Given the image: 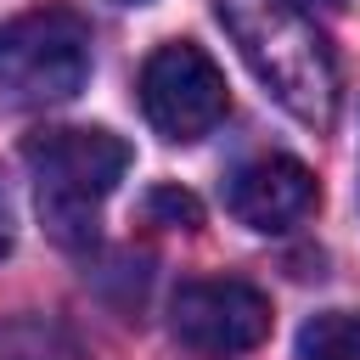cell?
Returning <instances> with one entry per match:
<instances>
[{
	"label": "cell",
	"mask_w": 360,
	"mask_h": 360,
	"mask_svg": "<svg viewBox=\"0 0 360 360\" xmlns=\"http://www.w3.org/2000/svg\"><path fill=\"white\" fill-rule=\"evenodd\" d=\"M253 79L298 118L326 129L338 112V62L298 0H214Z\"/></svg>",
	"instance_id": "obj_1"
},
{
	"label": "cell",
	"mask_w": 360,
	"mask_h": 360,
	"mask_svg": "<svg viewBox=\"0 0 360 360\" xmlns=\"http://www.w3.org/2000/svg\"><path fill=\"white\" fill-rule=\"evenodd\" d=\"M22 158L34 169V202L45 231L62 248H90L101 202L118 191L129 169V141L96 124H62V129H39L22 146Z\"/></svg>",
	"instance_id": "obj_2"
},
{
	"label": "cell",
	"mask_w": 360,
	"mask_h": 360,
	"mask_svg": "<svg viewBox=\"0 0 360 360\" xmlns=\"http://www.w3.org/2000/svg\"><path fill=\"white\" fill-rule=\"evenodd\" d=\"M90 79V34L73 11H28L0 22V101L56 107Z\"/></svg>",
	"instance_id": "obj_3"
},
{
	"label": "cell",
	"mask_w": 360,
	"mask_h": 360,
	"mask_svg": "<svg viewBox=\"0 0 360 360\" xmlns=\"http://www.w3.org/2000/svg\"><path fill=\"white\" fill-rule=\"evenodd\" d=\"M225 73L191 39H169L141 68V112L163 141H197L225 118Z\"/></svg>",
	"instance_id": "obj_4"
},
{
	"label": "cell",
	"mask_w": 360,
	"mask_h": 360,
	"mask_svg": "<svg viewBox=\"0 0 360 360\" xmlns=\"http://www.w3.org/2000/svg\"><path fill=\"white\" fill-rule=\"evenodd\" d=\"M270 298L253 287V281H236V276H214V281H186L174 298H169V326L186 349L197 354H248L270 338Z\"/></svg>",
	"instance_id": "obj_5"
},
{
	"label": "cell",
	"mask_w": 360,
	"mask_h": 360,
	"mask_svg": "<svg viewBox=\"0 0 360 360\" xmlns=\"http://www.w3.org/2000/svg\"><path fill=\"white\" fill-rule=\"evenodd\" d=\"M225 208L248 231H287L315 208V174H309V163H298L287 152L253 158L225 180Z\"/></svg>",
	"instance_id": "obj_6"
},
{
	"label": "cell",
	"mask_w": 360,
	"mask_h": 360,
	"mask_svg": "<svg viewBox=\"0 0 360 360\" xmlns=\"http://www.w3.org/2000/svg\"><path fill=\"white\" fill-rule=\"evenodd\" d=\"M298 360H360V315L321 309L298 326Z\"/></svg>",
	"instance_id": "obj_7"
},
{
	"label": "cell",
	"mask_w": 360,
	"mask_h": 360,
	"mask_svg": "<svg viewBox=\"0 0 360 360\" xmlns=\"http://www.w3.org/2000/svg\"><path fill=\"white\" fill-rule=\"evenodd\" d=\"M146 214H152V219H169V225H186V231L202 219L197 197H191V191H174V186H158V191L146 197Z\"/></svg>",
	"instance_id": "obj_8"
},
{
	"label": "cell",
	"mask_w": 360,
	"mask_h": 360,
	"mask_svg": "<svg viewBox=\"0 0 360 360\" xmlns=\"http://www.w3.org/2000/svg\"><path fill=\"white\" fill-rule=\"evenodd\" d=\"M11 242H17V225H11V197H6V186H0V259L11 253Z\"/></svg>",
	"instance_id": "obj_9"
},
{
	"label": "cell",
	"mask_w": 360,
	"mask_h": 360,
	"mask_svg": "<svg viewBox=\"0 0 360 360\" xmlns=\"http://www.w3.org/2000/svg\"><path fill=\"white\" fill-rule=\"evenodd\" d=\"M298 6H304V11H338L343 0H298Z\"/></svg>",
	"instance_id": "obj_10"
},
{
	"label": "cell",
	"mask_w": 360,
	"mask_h": 360,
	"mask_svg": "<svg viewBox=\"0 0 360 360\" xmlns=\"http://www.w3.org/2000/svg\"><path fill=\"white\" fill-rule=\"evenodd\" d=\"M124 6H141V0H124Z\"/></svg>",
	"instance_id": "obj_11"
}]
</instances>
